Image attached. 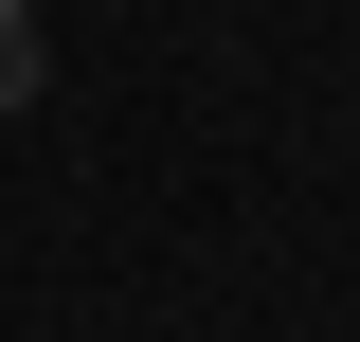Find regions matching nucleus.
<instances>
[{
  "mask_svg": "<svg viewBox=\"0 0 360 342\" xmlns=\"http://www.w3.org/2000/svg\"><path fill=\"white\" fill-rule=\"evenodd\" d=\"M37 72H54V37H37V0H0V108H37Z\"/></svg>",
  "mask_w": 360,
  "mask_h": 342,
  "instance_id": "1",
  "label": "nucleus"
}]
</instances>
